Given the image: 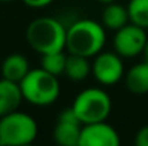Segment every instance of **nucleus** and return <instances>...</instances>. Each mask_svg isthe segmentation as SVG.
Returning a JSON list of instances; mask_svg holds the SVG:
<instances>
[{
    "label": "nucleus",
    "instance_id": "13",
    "mask_svg": "<svg viewBox=\"0 0 148 146\" xmlns=\"http://www.w3.org/2000/svg\"><path fill=\"white\" fill-rule=\"evenodd\" d=\"M130 22V16H128V9L116 1L106 4V7L102 12V24L106 29L111 30H118L122 26H125Z\"/></svg>",
    "mask_w": 148,
    "mask_h": 146
},
{
    "label": "nucleus",
    "instance_id": "21",
    "mask_svg": "<svg viewBox=\"0 0 148 146\" xmlns=\"http://www.w3.org/2000/svg\"><path fill=\"white\" fill-rule=\"evenodd\" d=\"M0 1H12V0H0Z\"/></svg>",
    "mask_w": 148,
    "mask_h": 146
},
{
    "label": "nucleus",
    "instance_id": "3",
    "mask_svg": "<svg viewBox=\"0 0 148 146\" xmlns=\"http://www.w3.org/2000/svg\"><path fill=\"white\" fill-rule=\"evenodd\" d=\"M23 99L35 106H49L56 102L60 93L58 76L45 69H33L19 83Z\"/></svg>",
    "mask_w": 148,
    "mask_h": 146
},
{
    "label": "nucleus",
    "instance_id": "8",
    "mask_svg": "<svg viewBox=\"0 0 148 146\" xmlns=\"http://www.w3.org/2000/svg\"><path fill=\"white\" fill-rule=\"evenodd\" d=\"M82 123L76 116L75 110L66 107L58 116L55 129H53V139L56 143L62 146H79Z\"/></svg>",
    "mask_w": 148,
    "mask_h": 146
},
{
    "label": "nucleus",
    "instance_id": "11",
    "mask_svg": "<svg viewBox=\"0 0 148 146\" xmlns=\"http://www.w3.org/2000/svg\"><path fill=\"white\" fill-rule=\"evenodd\" d=\"M29 62L27 59L20 53L9 54L3 65H1V75L4 79H9L12 82L20 83V80L29 73Z\"/></svg>",
    "mask_w": 148,
    "mask_h": 146
},
{
    "label": "nucleus",
    "instance_id": "16",
    "mask_svg": "<svg viewBox=\"0 0 148 146\" xmlns=\"http://www.w3.org/2000/svg\"><path fill=\"white\" fill-rule=\"evenodd\" d=\"M66 57L68 56L63 53V50L42 54L40 66H42V69H45L46 72H49V73L55 75V76L63 75L65 65H66Z\"/></svg>",
    "mask_w": 148,
    "mask_h": 146
},
{
    "label": "nucleus",
    "instance_id": "4",
    "mask_svg": "<svg viewBox=\"0 0 148 146\" xmlns=\"http://www.w3.org/2000/svg\"><path fill=\"white\" fill-rule=\"evenodd\" d=\"M38 136L36 120L23 113L12 112L0 117V145L23 146L32 143Z\"/></svg>",
    "mask_w": 148,
    "mask_h": 146
},
{
    "label": "nucleus",
    "instance_id": "10",
    "mask_svg": "<svg viewBox=\"0 0 148 146\" xmlns=\"http://www.w3.org/2000/svg\"><path fill=\"white\" fill-rule=\"evenodd\" d=\"M23 100L19 83L9 79H0V117L17 110Z\"/></svg>",
    "mask_w": 148,
    "mask_h": 146
},
{
    "label": "nucleus",
    "instance_id": "7",
    "mask_svg": "<svg viewBox=\"0 0 148 146\" xmlns=\"http://www.w3.org/2000/svg\"><path fill=\"white\" fill-rule=\"evenodd\" d=\"M92 73L101 85H115L124 76V65L121 56L116 52H99L92 65Z\"/></svg>",
    "mask_w": 148,
    "mask_h": 146
},
{
    "label": "nucleus",
    "instance_id": "9",
    "mask_svg": "<svg viewBox=\"0 0 148 146\" xmlns=\"http://www.w3.org/2000/svg\"><path fill=\"white\" fill-rule=\"evenodd\" d=\"M119 143L118 132L105 120L82 125L79 146H119Z\"/></svg>",
    "mask_w": 148,
    "mask_h": 146
},
{
    "label": "nucleus",
    "instance_id": "5",
    "mask_svg": "<svg viewBox=\"0 0 148 146\" xmlns=\"http://www.w3.org/2000/svg\"><path fill=\"white\" fill-rule=\"evenodd\" d=\"M111 107L112 103L109 95L97 88H88L82 90L72 103V109L82 125L106 120L111 113Z\"/></svg>",
    "mask_w": 148,
    "mask_h": 146
},
{
    "label": "nucleus",
    "instance_id": "20",
    "mask_svg": "<svg viewBox=\"0 0 148 146\" xmlns=\"http://www.w3.org/2000/svg\"><path fill=\"white\" fill-rule=\"evenodd\" d=\"M101 3H103V4H109V3H114V1H116V0H98Z\"/></svg>",
    "mask_w": 148,
    "mask_h": 146
},
{
    "label": "nucleus",
    "instance_id": "18",
    "mask_svg": "<svg viewBox=\"0 0 148 146\" xmlns=\"http://www.w3.org/2000/svg\"><path fill=\"white\" fill-rule=\"evenodd\" d=\"M26 6H29V7H33V9H39V7H45V6H48L50 4L53 0H22Z\"/></svg>",
    "mask_w": 148,
    "mask_h": 146
},
{
    "label": "nucleus",
    "instance_id": "6",
    "mask_svg": "<svg viewBox=\"0 0 148 146\" xmlns=\"http://www.w3.org/2000/svg\"><path fill=\"white\" fill-rule=\"evenodd\" d=\"M147 40L145 29L130 22L115 32L114 49L121 57H135L143 53Z\"/></svg>",
    "mask_w": 148,
    "mask_h": 146
},
{
    "label": "nucleus",
    "instance_id": "14",
    "mask_svg": "<svg viewBox=\"0 0 148 146\" xmlns=\"http://www.w3.org/2000/svg\"><path fill=\"white\" fill-rule=\"evenodd\" d=\"M91 70H92V66L89 65L88 57H84L79 54H72V53H69V56L66 57L63 75H66L68 79H71L73 82L85 80L89 76Z\"/></svg>",
    "mask_w": 148,
    "mask_h": 146
},
{
    "label": "nucleus",
    "instance_id": "15",
    "mask_svg": "<svg viewBox=\"0 0 148 146\" xmlns=\"http://www.w3.org/2000/svg\"><path fill=\"white\" fill-rule=\"evenodd\" d=\"M127 9L131 23L148 29V0H130Z\"/></svg>",
    "mask_w": 148,
    "mask_h": 146
},
{
    "label": "nucleus",
    "instance_id": "19",
    "mask_svg": "<svg viewBox=\"0 0 148 146\" xmlns=\"http://www.w3.org/2000/svg\"><path fill=\"white\" fill-rule=\"evenodd\" d=\"M143 57H144V62H147L148 63V40H147V43H145V46H144V49H143Z\"/></svg>",
    "mask_w": 148,
    "mask_h": 146
},
{
    "label": "nucleus",
    "instance_id": "1",
    "mask_svg": "<svg viewBox=\"0 0 148 146\" xmlns=\"http://www.w3.org/2000/svg\"><path fill=\"white\" fill-rule=\"evenodd\" d=\"M106 36L103 26L91 19H82L75 22L66 29V48L69 53L84 57H94L105 45Z\"/></svg>",
    "mask_w": 148,
    "mask_h": 146
},
{
    "label": "nucleus",
    "instance_id": "12",
    "mask_svg": "<svg viewBox=\"0 0 148 146\" xmlns=\"http://www.w3.org/2000/svg\"><path fill=\"white\" fill-rule=\"evenodd\" d=\"M125 85L135 95L148 93V63L141 62L134 65L125 75Z\"/></svg>",
    "mask_w": 148,
    "mask_h": 146
},
{
    "label": "nucleus",
    "instance_id": "17",
    "mask_svg": "<svg viewBox=\"0 0 148 146\" xmlns=\"http://www.w3.org/2000/svg\"><path fill=\"white\" fill-rule=\"evenodd\" d=\"M134 142H135L137 146H148V125L147 126H143L137 132Z\"/></svg>",
    "mask_w": 148,
    "mask_h": 146
},
{
    "label": "nucleus",
    "instance_id": "2",
    "mask_svg": "<svg viewBox=\"0 0 148 146\" xmlns=\"http://www.w3.org/2000/svg\"><path fill=\"white\" fill-rule=\"evenodd\" d=\"M26 40L40 54L60 52L66 48V29L53 17H38L27 26Z\"/></svg>",
    "mask_w": 148,
    "mask_h": 146
}]
</instances>
